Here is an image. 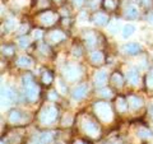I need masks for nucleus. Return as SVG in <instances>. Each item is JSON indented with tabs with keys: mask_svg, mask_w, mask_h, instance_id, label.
<instances>
[{
	"mask_svg": "<svg viewBox=\"0 0 153 144\" xmlns=\"http://www.w3.org/2000/svg\"><path fill=\"white\" fill-rule=\"evenodd\" d=\"M94 112L102 121H111L112 120V110L106 102H96Z\"/></svg>",
	"mask_w": 153,
	"mask_h": 144,
	"instance_id": "obj_1",
	"label": "nucleus"
},
{
	"mask_svg": "<svg viewBox=\"0 0 153 144\" xmlns=\"http://www.w3.org/2000/svg\"><path fill=\"white\" fill-rule=\"evenodd\" d=\"M57 117V110L54 106H46L40 112V121L45 125H50Z\"/></svg>",
	"mask_w": 153,
	"mask_h": 144,
	"instance_id": "obj_2",
	"label": "nucleus"
},
{
	"mask_svg": "<svg viewBox=\"0 0 153 144\" xmlns=\"http://www.w3.org/2000/svg\"><path fill=\"white\" fill-rule=\"evenodd\" d=\"M82 126H83V130H84V133L87 134V135L92 137V138L98 137V134H100V128H98V125H97V124H96L94 121H92V120H89V119L83 120Z\"/></svg>",
	"mask_w": 153,
	"mask_h": 144,
	"instance_id": "obj_3",
	"label": "nucleus"
},
{
	"mask_svg": "<svg viewBox=\"0 0 153 144\" xmlns=\"http://www.w3.org/2000/svg\"><path fill=\"white\" fill-rule=\"evenodd\" d=\"M25 87V94L26 97L30 99V101H36L38 98V93H40V88H38V85H36L35 83H30L27 85H23Z\"/></svg>",
	"mask_w": 153,
	"mask_h": 144,
	"instance_id": "obj_4",
	"label": "nucleus"
},
{
	"mask_svg": "<svg viewBox=\"0 0 153 144\" xmlns=\"http://www.w3.org/2000/svg\"><path fill=\"white\" fill-rule=\"evenodd\" d=\"M64 76L68 80H75L80 76V69L76 65H66L64 68Z\"/></svg>",
	"mask_w": 153,
	"mask_h": 144,
	"instance_id": "obj_5",
	"label": "nucleus"
},
{
	"mask_svg": "<svg viewBox=\"0 0 153 144\" xmlns=\"http://www.w3.org/2000/svg\"><path fill=\"white\" fill-rule=\"evenodd\" d=\"M121 51L124 54H128V55H135L140 51V45L139 44H135V42H131V44H126L121 47Z\"/></svg>",
	"mask_w": 153,
	"mask_h": 144,
	"instance_id": "obj_6",
	"label": "nucleus"
},
{
	"mask_svg": "<svg viewBox=\"0 0 153 144\" xmlns=\"http://www.w3.org/2000/svg\"><path fill=\"white\" fill-rule=\"evenodd\" d=\"M55 19H56L55 14L51 12H45L44 14L40 16V21L42 24H45V26H52L55 23Z\"/></svg>",
	"mask_w": 153,
	"mask_h": 144,
	"instance_id": "obj_7",
	"label": "nucleus"
},
{
	"mask_svg": "<svg viewBox=\"0 0 153 144\" xmlns=\"http://www.w3.org/2000/svg\"><path fill=\"white\" fill-rule=\"evenodd\" d=\"M87 91H88V88H87V85L85 84H82V85H78V87H75L74 89H73V98L74 99H76V101H79V99H82L85 94H87Z\"/></svg>",
	"mask_w": 153,
	"mask_h": 144,
	"instance_id": "obj_8",
	"label": "nucleus"
},
{
	"mask_svg": "<svg viewBox=\"0 0 153 144\" xmlns=\"http://www.w3.org/2000/svg\"><path fill=\"white\" fill-rule=\"evenodd\" d=\"M126 78L133 85H137L138 83H139V73H138V70H135V69L129 70L126 73Z\"/></svg>",
	"mask_w": 153,
	"mask_h": 144,
	"instance_id": "obj_9",
	"label": "nucleus"
},
{
	"mask_svg": "<svg viewBox=\"0 0 153 144\" xmlns=\"http://www.w3.org/2000/svg\"><path fill=\"white\" fill-rule=\"evenodd\" d=\"M128 103H129V106H130L131 108L135 110V108L142 107L143 101H142V98L137 97V96H129L128 97Z\"/></svg>",
	"mask_w": 153,
	"mask_h": 144,
	"instance_id": "obj_10",
	"label": "nucleus"
},
{
	"mask_svg": "<svg viewBox=\"0 0 153 144\" xmlns=\"http://www.w3.org/2000/svg\"><path fill=\"white\" fill-rule=\"evenodd\" d=\"M107 21H108V18L106 14H103V13H96L93 16V22H94V24H97V26H105L107 23Z\"/></svg>",
	"mask_w": 153,
	"mask_h": 144,
	"instance_id": "obj_11",
	"label": "nucleus"
},
{
	"mask_svg": "<svg viewBox=\"0 0 153 144\" xmlns=\"http://www.w3.org/2000/svg\"><path fill=\"white\" fill-rule=\"evenodd\" d=\"M105 82H106V71L105 70H100L96 73L94 75V83L97 87H101V85L105 84Z\"/></svg>",
	"mask_w": 153,
	"mask_h": 144,
	"instance_id": "obj_12",
	"label": "nucleus"
},
{
	"mask_svg": "<svg viewBox=\"0 0 153 144\" xmlns=\"http://www.w3.org/2000/svg\"><path fill=\"white\" fill-rule=\"evenodd\" d=\"M17 64H18V66H21V68H30L32 65V59L26 56V55L19 56L18 60H17Z\"/></svg>",
	"mask_w": 153,
	"mask_h": 144,
	"instance_id": "obj_13",
	"label": "nucleus"
},
{
	"mask_svg": "<svg viewBox=\"0 0 153 144\" xmlns=\"http://www.w3.org/2000/svg\"><path fill=\"white\" fill-rule=\"evenodd\" d=\"M1 98H5L7 102H12L16 98V94L10 88H3L1 89Z\"/></svg>",
	"mask_w": 153,
	"mask_h": 144,
	"instance_id": "obj_14",
	"label": "nucleus"
},
{
	"mask_svg": "<svg viewBox=\"0 0 153 144\" xmlns=\"http://www.w3.org/2000/svg\"><path fill=\"white\" fill-rule=\"evenodd\" d=\"M134 32H135V27H134L133 24H125L123 27V37L125 38H129V37H131L133 35H134Z\"/></svg>",
	"mask_w": 153,
	"mask_h": 144,
	"instance_id": "obj_15",
	"label": "nucleus"
},
{
	"mask_svg": "<svg viewBox=\"0 0 153 144\" xmlns=\"http://www.w3.org/2000/svg\"><path fill=\"white\" fill-rule=\"evenodd\" d=\"M91 61H92L93 64H101L103 61V54L101 51H93L92 54H91Z\"/></svg>",
	"mask_w": 153,
	"mask_h": 144,
	"instance_id": "obj_16",
	"label": "nucleus"
},
{
	"mask_svg": "<svg viewBox=\"0 0 153 144\" xmlns=\"http://www.w3.org/2000/svg\"><path fill=\"white\" fill-rule=\"evenodd\" d=\"M64 38H65V35L61 31H54V32H51V35H50V40L52 42H55V44L63 41Z\"/></svg>",
	"mask_w": 153,
	"mask_h": 144,
	"instance_id": "obj_17",
	"label": "nucleus"
},
{
	"mask_svg": "<svg viewBox=\"0 0 153 144\" xmlns=\"http://www.w3.org/2000/svg\"><path fill=\"white\" fill-rule=\"evenodd\" d=\"M116 107L119 112H125L128 108V101H125L123 97H117L116 99Z\"/></svg>",
	"mask_w": 153,
	"mask_h": 144,
	"instance_id": "obj_18",
	"label": "nucleus"
},
{
	"mask_svg": "<svg viewBox=\"0 0 153 144\" xmlns=\"http://www.w3.org/2000/svg\"><path fill=\"white\" fill-rule=\"evenodd\" d=\"M22 120V114L18 111V110H13V111L9 114V121L13 124H17Z\"/></svg>",
	"mask_w": 153,
	"mask_h": 144,
	"instance_id": "obj_19",
	"label": "nucleus"
},
{
	"mask_svg": "<svg viewBox=\"0 0 153 144\" xmlns=\"http://www.w3.org/2000/svg\"><path fill=\"white\" fill-rule=\"evenodd\" d=\"M138 8L137 7H134V5H130V7H128L126 8V10H125V16L129 18V19H134V18H137L138 17Z\"/></svg>",
	"mask_w": 153,
	"mask_h": 144,
	"instance_id": "obj_20",
	"label": "nucleus"
},
{
	"mask_svg": "<svg viewBox=\"0 0 153 144\" xmlns=\"http://www.w3.org/2000/svg\"><path fill=\"white\" fill-rule=\"evenodd\" d=\"M40 140H41V143H44V144H49V143H51L52 140H54V134H52V133H44V134H41Z\"/></svg>",
	"mask_w": 153,
	"mask_h": 144,
	"instance_id": "obj_21",
	"label": "nucleus"
},
{
	"mask_svg": "<svg viewBox=\"0 0 153 144\" xmlns=\"http://www.w3.org/2000/svg\"><path fill=\"white\" fill-rule=\"evenodd\" d=\"M111 82H112L115 85H116V87H121L123 83H124V79H123V76L119 74V73H115L111 76Z\"/></svg>",
	"mask_w": 153,
	"mask_h": 144,
	"instance_id": "obj_22",
	"label": "nucleus"
},
{
	"mask_svg": "<svg viewBox=\"0 0 153 144\" xmlns=\"http://www.w3.org/2000/svg\"><path fill=\"white\" fill-rule=\"evenodd\" d=\"M85 44H87V46L88 47H92L94 44H96V36L93 35V33H87V35H85Z\"/></svg>",
	"mask_w": 153,
	"mask_h": 144,
	"instance_id": "obj_23",
	"label": "nucleus"
},
{
	"mask_svg": "<svg viewBox=\"0 0 153 144\" xmlns=\"http://www.w3.org/2000/svg\"><path fill=\"white\" fill-rule=\"evenodd\" d=\"M138 135L140 138H144V139H148V138H152L153 134L152 131H149L148 129H144V128H140L139 130H138Z\"/></svg>",
	"mask_w": 153,
	"mask_h": 144,
	"instance_id": "obj_24",
	"label": "nucleus"
},
{
	"mask_svg": "<svg viewBox=\"0 0 153 144\" xmlns=\"http://www.w3.org/2000/svg\"><path fill=\"white\" fill-rule=\"evenodd\" d=\"M19 46L22 47V49H26V47H28L30 46V38H28L27 36H23V37H21L19 38Z\"/></svg>",
	"mask_w": 153,
	"mask_h": 144,
	"instance_id": "obj_25",
	"label": "nucleus"
},
{
	"mask_svg": "<svg viewBox=\"0 0 153 144\" xmlns=\"http://www.w3.org/2000/svg\"><path fill=\"white\" fill-rule=\"evenodd\" d=\"M42 80H44V83L45 84H50L51 82H52V75L50 71H45L44 75H42Z\"/></svg>",
	"mask_w": 153,
	"mask_h": 144,
	"instance_id": "obj_26",
	"label": "nucleus"
},
{
	"mask_svg": "<svg viewBox=\"0 0 153 144\" xmlns=\"http://www.w3.org/2000/svg\"><path fill=\"white\" fill-rule=\"evenodd\" d=\"M119 30V23L116 21H112L111 23L108 24V31L111 32V33H116Z\"/></svg>",
	"mask_w": 153,
	"mask_h": 144,
	"instance_id": "obj_27",
	"label": "nucleus"
},
{
	"mask_svg": "<svg viewBox=\"0 0 153 144\" xmlns=\"http://www.w3.org/2000/svg\"><path fill=\"white\" fill-rule=\"evenodd\" d=\"M146 82H147V87H148V88H151V89H153V71L147 75Z\"/></svg>",
	"mask_w": 153,
	"mask_h": 144,
	"instance_id": "obj_28",
	"label": "nucleus"
},
{
	"mask_svg": "<svg viewBox=\"0 0 153 144\" xmlns=\"http://www.w3.org/2000/svg\"><path fill=\"white\" fill-rule=\"evenodd\" d=\"M100 94H101L102 97H107V98H110L112 96L111 91H110L108 88H101V89H100Z\"/></svg>",
	"mask_w": 153,
	"mask_h": 144,
	"instance_id": "obj_29",
	"label": "nucleus"
},
{
	"mask_svg": "<svg viewBox=\"0 0 153 144\" xmlns=\"http://www.w3.org/2000/svg\"><path fill=\"white\" fill-rule=\"evenodd\" d=\"M14 26H16V21H14V19H12V18H9L8 21L5 22V28H7V30H12Z\"/></svg>",
	"mask_w": 153,
	"mask_h": 144,
	"instance_id": "obj_30",
	"label": "nucleus"
},
{
	"mask_svg": "<svg viewBox=\"0 0 153 144\" xmlns=\"http://www.w3.org/2000/svg\"><path fill=\"white\" fill-rule=\"evenodd\" d=\"M32 76L30 75V74H27V75H25L22 78V83H23V85H27V84H30V83H32Z\"/></svg>",
	"mask_w": 153,
	"mask_h": 144,
	"instance_id": "obj_31",
	"label": "nucleus"
},
{
	"mask_svg": "<svg viewBox=\"0 0 153 144\" xmlns=\"http://www.w3.org/2000/svg\"><path fill=\"white\" fill-rule=\"evenodd\" d=\"M105 7H106L107 9H114L115 8L114 0H105Z\"/></svg>",
	"mask_w": 153,
	"mask_h": 144,
	"instance_id": "obj_32",
	"label": "nucleus"
},
{
	"mask_svg": "<svg viewBox=\"0 0 153 144\" xmlns=\"http://www.w3.org/2000/svg\"><path fill=\"white\" fill-rule=\"evenodd\" d=\"M3 51H4V54H7V55H12L13 54V47L3 46Z\"/></svg>",
	"mask_w": 153,
	"mask_h": 144,
	"instance_id": "obj_33",
	"label": "nucleus"
},
{
	"mask_svg": "<svg viewBox=\"0 0 153 144\" xmlns=\"http://www.w3.org/2000/svg\"><path fill=\"white\" fill-rule=\"evenodd\" d=\"M33 37H35L36 40H40V38L42 37V31H40V30L33 31Z\"/></svg>",
	"mask_w": 153,
	"mask_h": 144,
	"instance_id": "obj_34",
	"label": "nucleus"
},
{
	"mask_svg": "<svg viewBox=\"0 0 153 144\" xmlns=\"http://www.w3.org/2000/svg\"><path fill=\"white\" fill-rule=\"evenodd\" d=\"M49 98H50L51 101H56V99H57L56 92H54V91H52V92H50V93H49Z\"/></svg>",
	"mask_w": 153,
	"mask_h": 144,
	"instance_id": "obj_35",
	"label": "nucleus"
},
{
	"mask_svg": "<svg viewBox=\"0 0 153 144\" xmlns=\"http://www.w3.org/2000/svg\"><path fill=\"white\" fill-rule=\"evenodd\" d=\"M70 122H71V117L70 116H68V119L64 117V121H63L64 125H70Z\"/></svg>",
	"mask_w": 153,
	"mask_h": 144,
	"instance_id": "obj_36",
	"label": "nucleus"
},
{
	"mask_svg": "<svg viewBox=\"0 0 153 144\" xmlns=\"http://www.w3.org/2000/svg\"><path fill=\"white\" fill-rule=\"evenodd\" d=\"M73 1H74V4H75L76 7H80L84 3V0H73Z\"/></svg>",
	"mask_w": 153,
	"mask_h": 144,
	"instance_id": "obj_37",
	"label": "nucleus"
},
{
	"mask_svg": "<svg viewBox=\"0 0 153 144\" xmlns=\"http://www.w3.org/2000/svg\"><path fill=\"white\" fill-rule=\"evenodd\" d=\"M73 51H74V52H73L74 56H80V49H79V47H78V49H74Z\"/></svg>",
	"mask_w": 153,
	"mask_h": 144,
	"instance_id": "obj_38",
	"label": "nucleus"
},
{
	"mask_svg": "<svg viewBox=\"0 0 153 144\" xmlns=\"http://www.w3.org/2000/svg\"><path fill=\"white\" fill-rule=\"evenodd\" d=\"M19 33H23V32H25V31H27V26L25 24V26H21V27H19Z\"/></svg>",
	"mask_w": 153,
	"mask_h": 144,
	"instance_id": "obj_39",
	"label": "nucleus"
},
{
	"mask_svg": "<svg viewBox=\"0 0 153 144\" xmlns=\"http://www.w3.org/2000/svg\"><path fill=\"white\" fill-rule=\"evenodd\" d=\"M143 4H144L146 7H149L152 4V0H143Z\"/></svg>",
	"mask_w": 153,
	"mask_h": 144,
	"instance_id": "obj_40",
	"label": "nucleus"
},
{
	"mask_svg": "<svg viewBox=\"0 0 153 144\" xmlns=\"http://www.w3.org/2000/svg\"><path fill=\"white\" fill-rule=\"evenodd\" d=\"M148 18H149V19H151V21L153 22V14H151V16H149V17H148Z\"/></svg>",
	"mask_w": 153,
	"mask_h": 144,
	"instance_id": "obj_41",
	"label": "nucleus"
},
{
	"mask_svg": "<svg viewBox=\"0 0 153 144\" xmlns=\"http://www.w3.org/2000/svg\"><path fill=\"white\" fill-rule=\"evenodd\" d=\"M151 115H152V117H153V106L151 107Z\"/></svg>",
	"mask_w": 153,
	"mask_h": 144,
	"instance_id": "obj_42",
	"label": "nucleus"
},
{
	"mask_svg": "<svg viewBox=\"0 0 153 144\" xmlns=\"http://www.w3.org/2000/svg\"><path fill=\"white\" fill-rule=\"evenodd\" d=\"M75 144H83V143H82V142H76Z\"/></svg>",
	"mask_w": 153,
	"mask_h": 144,
	"instance_id": "obj_43",
	"label": "nucleus"
},
{
	"mask_svg": "<svg viewBox=\"0 0 153 144\" xmlns=\"http://www.w3.org/2000/svg\"><path fill=\"white\" fill-rule=\"evenodd\" d=\"M1 144H7V143H5V142H4V140H1Z\"/></svg>",
	"mask_w": 153,
	"mask_h": 144,
	"instance_id": "obj_44",
	"label": "nucleus"
}]
</instances>
